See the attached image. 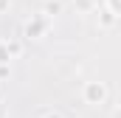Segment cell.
Here are the masks:
<instances>
[{"mask_svg": "<svg viewBox=\"0 0 121 118\" xmlns=\"http://www.w3.org/2000/svg\"><path fill=\"white\" fill-rule=\"evenodd\" d=\"M9 76V65H0V79H6Z\"/></svg>", "mask_w": 121, "mask_h": 118, "instance_id": "obj_7", "label": "cell"}, {"mask_svg": "<svg viewBox=\"0 0 121 118\" xmlns=\"http://www.w3.org/2000/svg\"><path fill=\"white\" fill-rule=\"evenodd\" d=\"M42 11H45L48 17H54V14H62V0H45V3H42Z\"/></svg>", "mask_w": 121, "mask_h": 118, "instance_id": "obj_2", "label": "cell"}, {"mask_svg": "<svg viewBox=\"0 0 121 118\" xmlns=\"http://www.w3.org/2000/svg\"><path fill=\"white\" fill-rule=\"evenodd\" d=\"M3 8H9V0H0V11H3Z\"/></svg>", "mask_w": 121, "mask_h": 118, "instance_id": "obj_8", "label": "cell"}, {"mask_svg": "<svg viewBox=\"0 0 121 118\" xmlns=\"http://www.w3.org/2000/svg\"><path fill=\"white\" fill-rule=\"evenodd\" d=\"M39 28H42L39 23H28V25H26V34H28V37H34V34H39Z\"/></svg>", "mask_w": 121, "mask_h": 118, "instance_id": "obj_4", "label": "cell"}, {"mask_svg": "<svg viewBox=\"0 0 121 118\" xmlns=\"http://www.w3.org/2000/svg\"><path fill=\"white\" fill-rule=\"evenodd\" d=\"M116 118H121V101H118V107H116Z\"/></svg>", "mask_w": 121, "mask_h": 118, "instance_id": "obj_9", "label": "cell"}, {"mask_svg": "<svg viewBox=\"0 0 121 118\" xmlns=\"http://www.w3.org/2000/svg\"><path fill=\"white\" fill-rule=\"evenodd\" d=\"M101 25H104V28L113 25V11H101Z\"/></svg>", "mask_w": 121, "mask_h": 118, "instance_id": "obj_3", "label": "cell"}, {"mask_svg": "<svg viewBox=\"0 0 121 118\" xmlns=\"http://www.w3.org/2000/svg\"><path fill=\"white\" fill-rule=\"evenodd\" d=\"M104 98H107V87L101 82H87L85 84V101L87 104H101Z\"/></svg>", "mask_w": 121, "mask_h": 118, "instance_id": "obj_1", "label": "cell"}, {"mask_svg": "<svg viewBox=\"0 0 121 118\" xmlns=\"http://www.w3.org/2000/svg\"><path fill=\"white\" fill-rule=\"evenodd\" d=\"M6 48H9V54H11V56H17V54H20V42H6Z\"/></svg>", "mask_w": 121, "mask_h": 118, "instance_id": "obj_5", "label": "cell"}, {"mask_svg": "<svg viewBox=\"0 0 121 118\" xmlns=\"http://www.w3.org/2000/svg\"><path fill=\"white\" fill-rule=\"evenodd\" d=\"M42 118H62V113H56V110H45Z\"/></svg>", "mask_w": 121, "mask_h": 118, "instance_id": "obj_6", "label": "cell"}]
</instances>
